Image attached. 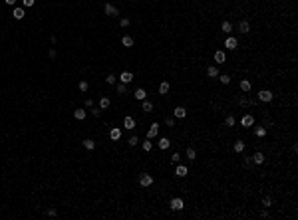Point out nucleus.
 <instances>
[{
  "label": "nucleus",
  "instance_id": "12",
  "mask_svg": "<svg viewBox=\"0 0 298 220\" xmlns=\"http://www.w3.org/2000/svg\"><path fill=\"white\" fill-rule=\"evenodd\" d=\"M123 127H125V129H135V119L127 115L125 119H123Z\"/></svg>",
  "mask_w": 298,
  "mask_h": 220
},
{
  "label": "nucleus",
  "instance_id": "28",
  "mask_svg": "<svg viewBox=\"0 0 298 220\" xmlns=\"http://www.w3.org/2000/svg\"><path fill=\"white\" fill-rule=\"evenodd\" d=\"M84 147H86L87 151H93V149H95V143H93L92 139H86L84 141Z\"/></svg>",
  "mask_w": 298,
  "mask_h": 220
},
{
  "label": "nucleus",
  "instance_id": "1",
  "mask_svg": "<svg viewBox=\"0 0 298 220\" xmlns=\"http://www.w3.org/2000/svg\"><path fill=\"white\" fill-rule=\"evenodd\" d=\"M272 91H268V89H262V91H258V99L262 101V103H270L272 101Z\"/></svg>",
  "mask_w": 298,
  "mask_h": 220
},
{
  "label": "nucleus",
  "instance_id": "41",
  "mask_svg": "<svg viewBox=\"0 0 298 220\" xmlns=\"http://www.w3.org/2000/svg\"><path fill=\"white\" fill-rule=\"evenodd\" d=\"M151 143H149V141H143V151H151Z\"/></svg>",
  "mask_w": 298,
  "mask_h": 220
},
{
  "label": "nucleus",
  "instance_id": "21",
  "mask_svg": "<svg viewBox=\"0 0 298 220\" xmlns=\"http://www.w3.org/2000/svg\"><path fill=\"white\" fill-rule=\"evenodd\" d=\"M169 145H171V141L167 139V137H161V139H159V147H161V149H169Z\"/></svg>",
  "mask_w": 298,
  "mask_h": 220
},
{
  "label": "nucleus",
  "instance_id": "38",
  "mask_svg": "<svg viewBox=\"0 0 298 220\" xmlns=\"http://www.w3.org/2000/svg\"><path fill=\"white\" fill-rule=\"evenodd\" d=\"M87 81H79V91H87Z\"/></svg>",
  "mask_w": 298,
  "mask_h": 220
},
{
  "label": "nucleus",
  "instance_id": "36",
  "mask_svg": "<svg viewBox=\"0 0 298 220\" xmlns=\"http://www.w3.org/2000/svg\"><path fill=\"white\" fill-rule=\"evenodd\" d=\"M119 26L127 28V26H129V18H121V20H119Z\"/></svg>",
  "mask_w": 298,
  "mask_h": 220
},
{
  "label": "nucleus",
  "instance_id": "31",
  "mask_svg": "<svg viewBox=\"0 0 298 220\" xmlns=\"http://www.w3.org/2000/svg\"><path fill=\"white\" fill-rule=\"evenodd\" d=\"M254 133H256V137H264L266 129H264V127H256V131H254Z\"/></svg>",
  "mask_w": 298,
  "mask_h": 220
},
{
  "label": "nucleus",
  "instance_id": "32",
  "mask_svg": "<svg viewBox=\"0 0 298 220\" xmlns=\"http://www.w3.org/2000/svg\"><path fill=\"white\" fill-rule=\"evenodd\" d=\"M262 206H264V208H270V206H272V200L268 198V196H264V198H262Z\"/></svg>",
  "mask_w": 298,
  "mask_h": 220
},
{
  "label": "nucleus",
  "instance_id": "27",
  "mask_svg": "<svg viewBox=\"0 0 298 220\" xmlns=\"http://www.w3.org/2000/svg\"><path fill=\"white\" fill-rule=\"evenodd\" d=\"M221 28H223V32H225V34L232 32V24H231V22H223V24H221Z\"/></svg>",
  "mask_w": 298,
  "mask_h": 220
},
{
  "label": "nucleus",
  "instance_id": "29",
  "mask_svg": "<svg viewBox=\"0 0 298 220\" xmlns=\"http://www.w3.org/2000/svg\"><path fill=\"white\" fill-rule=\"evenodd\" d=\"M235 123H237V119H235L232 115H229V117L225 119V125H227V127H235Z\"/></svg>",
  "mask_w": 298,
  "mask_h": 220
},
{
  "label": "nucleus",
  "instance_id": "23",
  "mask_svg": "<svg viewBox=\"0 0 298 220\" xmlns=\"http://www.w3.org/2000/svg\"><path fill=\"white\" fill-rule=\"evenodd\" d=\"M74 117H76V119H79V121L86 119V111H84V109H76V111H74Z\"/></svg>",
  "mask_w": 298,
  "mask_h": 220
},
{
  "label": "nucleus",
  "instance_id": "42",
  "mask_svg": "<svg viewBox=\"0 0 298 220\" xmlns=\"http://www.w3.org/2000/svg\"><path fill=\"white\" fill-rule=\"evenodd\" d=\"M22 2H24V6H26V8H30V6H34V2H36V0H22Z\"/></svg>",
  "mask_w": 298,
  "mask_h": 220
},
{
  "label": "nucleus",
  "instance_id": "11",
  "mask_svg": "<svg viewBox=\"0 0 298 220\" xmlns=\"http://www.w3.org/2000/svg\"><path fill=\"white\" fill-rule=\"evenodd\" d=\"M103 10H106V14H107V16H117V8H115V6H111V4H106V6H103Z\"/></svg>",
  "mask_w": 298,
  "mask_h": 220
},
{
  "label": "nucleus",
  "instance_id": "17",
  "mask_svg": "<svg viewBox=\"0 0 298 220\" xmlns=\"http://www.w3.org/2000/svg\"><path fill=\"white\" fill-rule=\"evenodd\" d=\"M251 159H252V163L262 165V163H264V155H262V153H254V157H251Z\"/></svg>",
  "mask_w": 298,
  "mask_h": 220
},
{
  "label": "nucleus",
  "instance_id": "30",
  "mask_svg": "<svg viewBox=\"0 0 298 220\" xmlns=\"http://www.w3.org/2000/svg\"><path fill=\"white\" fill-rule=\"evenodd\" d=\"M195 157H197V153H195V149H191V147H189V149H187V159H195Z\"/></svg>",
  "mask_w": 298,
  "mask_h": 220
},
{
  "label": "nucleus",
  "instance_id": "5",
  "mask_svg": "<svg viewBox=\"0 0 298 220\" xmlns=\"http://www.w3.org/2000/svg\"><path fill=\"white\" fill-rule=\"evenodd\" d=\"M119 81H121V83H125V85H127V83H131V81H133V73L131 72H123L121 75H119Z\"/></svg>",
  "mask_w": 298,
  "mask_h": 220
},
{
  "label": "nucleus",
  "instance_id": "14",
  "mask_svg": "<svg viewBox=\"0 0 298 220\" xmlns=\"http://www.w3.org/2000/svg\"><path fill=\"white\" fill-rule=\"evenodd\" d=\"M187 173H189V169H187L185 165H179V167L175 169V174H177V177H187Z\"/></svg>",
  "mask_w": 298,
  "mask_h": 220
},
{
  "label": "nucleus",
  "instance_id": "4",
  "mask_svg": "<svg viewBox=\"0 0 298 220\" xmlns=\"http://www.w3.org/2000/svg\"><path fill=\"white\" fill-rule=\"evenodd\" d=\"M169 206L173 208V210H183V206H185V202L181 198H171V202H169Z\"/></svg>",
  "mask_w": 298,
  "mask_h": 220
},
{
  "label": "nucleus",
  "instance_id": "43",
  "mask_svg": "<svg viewBox=\"0 0 298 220\" xmlns=\"http://www.w3.org/2000/svg\"><path fill=\"white\" fill-rule=\"evenodd\" d=\"M245 165L246 167H252V159L251 157H245Z\"/></svg>",
  "mask_w": 298,
  "mask_h": 220
},
{
  "label": "nucleus",
  "instance_id": "35",
  "mask_svg": "<svg viewBox=\"0 0 298 220\" xmlns=\"http://www.w3.org/2000/svg\"><path fill=\"white\" fill-rule=\"evenodd\" d=\"M127 143H129L131 147H135V145L139 143V137H135V135H133V137H129V141H127Z\"/></svg>",
  "mask_w": 298,
  "mask_h": 220
},
{
  "label": "nucleus",
  "instance_id": "19",
  "mask_svg": "<svg viewBox=\"0 0 298 220\" xmlns=\"http://www.w3.org/2000/svg\"><path fill=\"white\" fill-rule=\"evenodd\" d=\"M12 16L16 18V20H22V18H24V8H14Z\"/></svg>",
  "mask_w": 298,
  "mask_h": 220
},
{
  "label": "nucleus",
  "instance_id": "39",
  "mask_svg": "<svg viewBox=\"0 0 298 220\" xmlns=\"http://www.w3.org/2000/svg\"><path fill=\"white\" fill-rule=\"evenodd\" d=\"M238 103H240V105H252L254 101L252 99H238Z\"/></svg>",
  "mask_w": 298,
  "mask_h": 220
},
{
  "label": "nucleus",
  "instance_id": "20",
  "mask_svg": "<svg viewBox=\"0 0 298 220\" xmlns=\"http://www.w3.org/2000/svg\"><path fill=\"white\" fill-rule=\"evenodd\" d=\"M121 44H123L125 48H131L133 46V38L131 36H123V38H121Z\"/></svg>",
  "mask_w": 298,
  "mask_h": 220
},
{
  "label": "nucleus",
  "instance_id": "46",
  "mask_svg": "<svg viewBox=\"0 0 298 220\" xmlns=\"http://www.w3.org/2000/svg\"><path fill=\"white\" fill-rule=\"evenodd\" d=\"M4 2H6L8 6H14V4H16V0H4Z\"/></svg>",
  "mask_w": 298,
  "mask_h": 220
},
{
  "label": "nucleus",
  "instance_id": "45",
  "mask_svg": "<svg viewBox=\"0 0 298 220\" xmlns=\"http://www.w3.org/2000/svg\"><path fill=\"white\" fill-rule=\"evenodd\" d=\"M46 214H48V216H56V210H54V208H50V210H48Z\"/></svg>",
  "mask_w": 298,
  "mask_h": 220
},
{
  "label": "nucleus",
  "instance_id": "24",
  "mask_svg": "<svg viewBox=\"0 0 298 220\" xmlns=\"http://www.w3.org/2000/svg\"><path fill=\"white\" fill-rule=\"evenodd\" d=\"M232 149H235L237 153H243V151H245V143H243V141H237V143L232 145Z\"/></svg>",
  "mask_w": 298,
  "mask_h": 220
},
{
  "label": "nucleus",
  "instance_id": "8",
  "mask_svg": "<svg viewBox=\"0 0 298 220\" xmlns=\"http://www.w3.org/2000/svg\"><path fill=\"white\" fill-rule=\"evenodd\" d=\"M157 135H159V123H153L149 127V131H147V137L151 139V137H157Z\"/></svg>",
  "mask_w": 298,
  "mask_h": 220
},
{
  "label": "nucleus",
  "instance_id": "37",
  "mask_svg": "<svg viewBox=\"0 0 298 220\" xmlns=\"http://www.w3.org/2000/svg\"><path fill=\"white\" fill-rule=\"evenodd\" d=\"M179 161H181V157H179V153H173V155H171V163H173V165H175V163H179Z\"/></svg>",
  "mask_w": 298,
  "mask_h": 220
},
{
  "label": "nucleus",
  "instance_id": "13",
  "mask_svg": "<svg viewBox=\"0 0 298 220\" xmlns=\"http://www.w3.org/2000/svg\"><path fill=\"white\" fill-rule=\"evenodd\" d=\"M109 137H111L113 141H117L119 137H121V129H117V127H111V129H109Z\"/></svg>",
  "mask_w": 298,
  "mask_h": 220
},
{
  "label": "nucleus",
  "instance_id": "16",
  "mask_svg": "<svg viewBox=\"0 0 298 220\" xmlns=\"http://www.w3.org/2000/svg\"><path fill=\"white\" fill-rule=\"evenodd\" d=\"M145 97H147V93H145V89H143V87H139V89H135V99L143 101Z\"/></svg>",
  "mask_w": 298,
  "mask_h": 220
},
{
  "label": "nucleus",
  "instance_id": "33",
  "mask_svg": "<svg viewBox=\"0 0 298 220\" xmlns=\"http://www.w3.org/2000/svg\"><path fill=\"white\" fill-rule=\"evenodd\" d=\"M219 80L223 81V85H227V83H231V77H229V75H227V73H223V75H221V77H219Z\"/></svg>",
  "mask_w": 298,
  "mask_h": 220
},
{
  "label": "nucleus",
  "instance_id": "9",
  "mask_svg": "<svg viewBox=\"0 0 298 220\" xmlns=\"http://www.w3.org/2000/svg\"><path fill=\"white\" fill-rule=\"evenodd\" d=\"M238 30H240V34H248V32H251V24H248L246 20L238 22Z\"/></svg>",
  "mask_w": 298,
  "mask_h": 220
},
{
  "label": "nucleus",
  "instance_id": "40",
  "mask_svg": "<svg viewBox=\"0 0 298 220\" xmlns=\"http://www.w3.org/2000/svg\"><path fill=\"white\" fill-rule=\"evenodd\" d=\"M125 89H127L125 83H119V85H117V93H125Z\"/></svg>",
  "mask_w": 298,
  "mask_h": 220
},
{
  "label": "nucleus",
  "instance_id": "10",
  "mask_svg": "<svg viewBox=\"0 0 298 220\" xmlns=\"http://www.w3.org/2000/svg\"><path fill=\"white\" fill-rule=\"evenodd\" d=\"M173 113H175L177 119H183V117H187V109H185V107H175V111H173Z\"/></svg>",
  "mask_w": 298,
  "mask_h": 220
},
{
  "label": "nucleus",
  "instance_id": "44",
  "mask_svg": "<svg viewBox=\"0 0 298 220\" xmlns=\"http://www.w3.org/2000/svg\"><path fill=\"white\" fill-rule=\"evenodd\" d=\"M165 123H167V125H169V127H173V125H175V121H173V119H171V117H169V119H167V121H165Z\"/></svg>",
  "mask_w": 298,
  "mask_h": 220
},
{
  "label": "nucleus",
  "instance_id": "6",
  "mask_svg": "<svg viewBox=\"0 0 298 220\" xmlns=\"http://www.w3.org/2000/svg\"><path fill=\"white\" fill-rule=\"evenodd\" d=\"M237 46H238V40H237V38H232V36H229L227 42H225V48H229V50H237Z\"/></svg>",
  "mask_w": 298,
  "mask_h": 220
},
{
  "label": "nucleus",
  "instance_id": "2",
  "mask_svg": "<svg viewBox=\"0 0 298 220\" xmlns=\"http://www.w3.org/2000/svg\"><path fill=\"white\" fill-rule=\"evenodd\" d=\"M139 185H141V187H151V185H153V177L143 173L141 177H139Z\"/></svg>",
  "mask_w": 298,
  "mask_h": 220
},
{
  "label": "nucleus",
  "instance_id": "22",
  "mask_svg": "<svg viewBox=\"0 0 298 220\" xmlns=\"http://www.w3.org/2000/svg\"><path fill=\"white\" fill-rule=\"evenodd\" d=\"M251 81H248V80H243V81H240V89H243V91H245V93H246V91H251Z\"/></svg>",
  "mask_w": 298,
  "mask_h": 220
},
{
  "label": "nucleus",
  "instance_id": "25",
  "mask_svg": "<svg viewBox=\"0 0 298 220\" xmlns=\"http://www.w3.org/2000/svg\"><path fill=\"white\" fill-rule=\"evenodd\" d=\"M109 103H111V101H109V97H101V99H99V107H101V109H107V107H109Z\"/></svg>",
  "mask_w": 298,
  "mask_h": 220
},
{
  "label": "nucleus",
  "instance_id": "26",
  "mask_svg": "<svg viewBox=\"0 0 298 220\" xmlns=\"http://www.w3.org/2000/svg\"><path fill=\"white\" fill-rule=\"evenodd\" d=\"M143 111H145V113H151V111H153V103H151V101L143 99Z\"/></svg>",
  "mask_w": 298,
  "mask_h": 220
},
{
  "label": "nucleus",
  "instance_id": "15",
  "mask_svg": "<svg viewBox=\"0 0 298 220\" xmlns=\"http://www.w3.org/2000/svg\"><path fill=\"white\" fill-rule=\"evenodd\" d=\"M207 75H209V77H217L219 75V67L217 66H209L207 67Z\"/></svg>",
  "mask_w": 298,
  "mask_h": 220
},
{
  "label": "nucleus",
  "instance_id": "18",
  "mask_svg": "<svg viewBox=\"0 0 298 220\" xmlns=\"http://www.w3.org/2000/svg\"><path fill=\"white\" fill-rule=\"evenodd\" d=\"M159 93L161 95L169 93V83H167V81H161V83H159Z\"/></svg>",
  "mask_w": 298,
  "mask_h": 220
},
{
  "label": "nucleus",
  "instance_id": "7",
  "mask_svg": "<svg viewBox=\"0 0 298 220\" xmlns=\"http://www.w3.org/2000/svg\"><path fill=\"white\" fill-rule=\"evenodd\" d=\"M215 62H217V64H225L227 62V54L223 52V50H217V52H215Z\"/></svg>",
  "mask_w": 298,
  "mask_h": 220
},
{
  "label": "nucleus",
  "instance_id": "3",
  "mask_svg": "<svg viewBox=\"0 0 298 220\" xmlns=\"http://www.w3.org/2000/svg\"><path fill=\"white\" fill-rule=\"evenodd\" d=\"M240 125H243V127H252V125H254V117H252L251 113L243 115V119H240Z\"/></svg>",
  "mask_w": 298,
  "mask_h": 220
},
{
  "label": "nucleus",
  "instance_id": "34",
  "mask_svg": "<svg viewBox=\"0 0 298 220\" xmlns=\"http://www.w3.org/2000/svg\"><path fill=\"white\" fill-rule=\"evenodd\" d=\"M106 81H107V83H109V85H113V83H115V81H117V80H115V75H113V73H109V75H107V77H106Z\"/></svg>",
  "mask_w": 298,
  "mask_h": 220
}]
</instances>
